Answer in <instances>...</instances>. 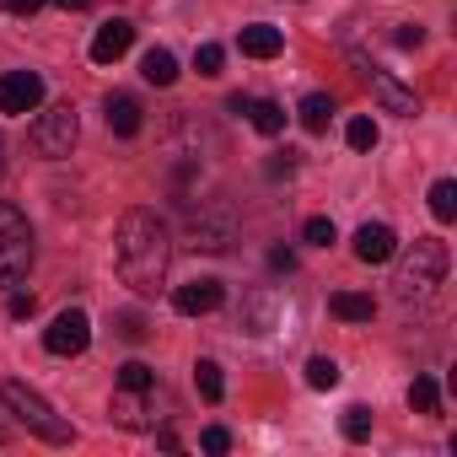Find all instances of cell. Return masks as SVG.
<instances>
[{
	"label": "cell",
	"instance_id": "1",
	"mask_svg": "<svg viewBox=\"0 0 457 457\" xmlns=\"http://www.w3.org/2000/svg\"><path fill=\"white\" fill-rule=\"evenodd\" d=\"M113 253H119V275L129 291L151 296L162 291L167 280V264H172V232H167V220L156 210H124L119 215V232H113Z\"/></svg>",
	"mask_w": 457,
	"mask_h": 457
},
{
	"label": "cell",
	"instance_id": "2",
	"mask_svg": "<svg viewBox=\"0 0 457 457\" xmlns=\"http://www.w3.org/2000/svg\"><path fill=\"white\" fill-rule=\"evenodd\" d=\"M446 243H436V237H414V248L398 259V275H393V291H398V302L403 307H425L430 296H436V286L446 280Z\"/></svg>",
	"mask_w": 457,
	"mask_h": 457
},
{
	"label": "cell",
	"instance_id": "3",
	"mask_svg": "<svg viewBox=\"0 0 457 457\" xmlns=\"http://www.w3.org/2000/svg\"><path fill=\"white\" fill-rule=\"evenodd\" d=\"M0 403L17 414V425H28V430H33L38 441H49V446H71V441H76L71 420H60L54 403H49L38 387H28V382H0Z\"/></svg>",
	"mask_w": 457,
	"mask_h": 457
},
{
	"label": "cell",
	"instance_id": "4",
	"mask_svg": "<svg viewBox=\"0 0 457 457\" xmlns=\"http://www.w3.org/2000/svg\"><path fill=\"white\" fill-rule=\"evenodd\" d=\"M33 264V226L17 204L0 199V286H17Z\"/></svg>",
	"mask_w": 457,
	"mask_h": 457
},
{
	"label": "cell",
	"instance_id": "5",
	"mask_svg": "<svg viewBox=\"0 0 457 457\" xmlns=\"http://www.w3.org/2000/svg\"><path fill=\"white\" fill-rule=\"evenodd\" d=\"M76 135H81V124H76V108H71V103H54V108H44V113L33 119V145H38V156H49V162L71 156Z\"/></svg>",
	"mask_w": 457,
	"mask_h": 457
},
{
	"label": "cell",
	"instance_id": "6",
	"mask_svg": "<svg viewBox=\"0 0 457 457\" xmlns=\"http://www.w3.org/2000/svg\"><path fill=\"white\" fill-rule=\"evenodd\" d=\"M350 65H355V76L371 87V97H377L387 113H398V119H414V113H420V97H414L403 81H393L382 65H371V60H366V54H355V49H350Z\"/></svg>",
	"mask_w": 457,
	"mask_h": 457
},
{
	"label": "cell",
	"instance_id": "7",
	"mask_svg": "<svg viewBox=\"0 0 457 457\" xmlns=\"http://www.w3.org/2000/svg\"><path fill=\"white\" fill-rule=\"evenodd\" d=\"M92 345V318L81 312V307H65L49 328H44V350L49 355H81Z\"/></svg>",
	"mask_w": 457,
	"mask_h": 457
},
{
	"label": "cell",
	"instance_id": "8",
	"mask_svg": "<svg viewBox=\"0 0 457 457\" xmlns=\"http://www.w3.org/2000/svg\"><path fill=\"white\" fill-rule=\"evenodd\" d=\"M38 103H44V76L38 71H6L0 76V113L22 119V113H38Z\"/></svg>",
	"mask_w": 457,
	"mask_h": 457
},
{
	"label": "cell",
	"instance_id": "9",
	"mask_svg": "<svg viewBox=\"0 0 457 457\" xmlns=\"http://www.w3.org/2000/svg\"><path fill=\"white\" fill-rule=\"evenodd\" d=\"M393 253H398L393 226H382V220H366L361 232H355V259H361V264H387Z\"/></svg>",
	"mask_w": 457,
	"mask_h": 457
},
{
	"label": "cell",
	"instance_id": "10",
	"mask_svg": "<svg viewBox=\"0 0 457 457\" xmlns=\"http://www.w3.org/2000/svg\"><path fill=\"white\" fill-rule=\"evenodd\" d=\"M129 44H135V22L113 17V22L97 28V38H92V60H97V65H113V60L129 54Z\"/></svg>",
	"mask_w": 457,
	"mask_h": 457
},
{
	"label": "cell",
	"instance_id": "11",
	"mask_svg": "<svg viewBox=\"0 0 457 457\" xmlns=\"http://www.w3.org/2000/svg\"><path fill=\"white\" fill-rule=\"evenodd\" d=\"M220 280H188V286H178L172 291V307L183 312V318H204V312H215L220 307Z\"/></svg>",
	"mask_w": 457,
	"mask_h": 457
},
{
	"label": "cell",
	"instance_id": "12",
	"mask_svg": "<svg viewBox=\"0 0 457 457\" xmlns=\"http://www.w3.org/2000/svg\"><path fill=\"white\" fill-rule=\"evenodd\" d=\"M151 393H156V387H119V393H113V420H119L124 430H145V425H151Z\"/></svg>",
	"mask_w": 457,
	"mask_h": 457
},
{
	"label": "cell",
	"instance_id": "13",
	"mask_svg": "<svg viewBox=\"0 0 457 457\" xmlns=\"http://www.w3.org/2000/svg\"><path fill=\"white\" fill-rule=\"evenodd\" d=\"M237 44H243V54H248V60H275V54L286 49V33H280V28H270V22H253V28H243V38H237Z\"/></svg>",
	"mask_w": 457,
	"mask_h": 457
},
{
	"label": "cell",
	"instance_id": "14",
	"mask_svg": "<svg viewBox=\"0 0 457 457\" xmlns=\"http://www.w3.org/2000/svg\"><path fill=\"white\" fill-rule=\"evenodd\" d=\"M103 113H108V129H113V135H140V103H135L129 92H108Z\"/></svg>",
	"mask_w": 457,
	"mask_h": 457
},
{
	"label": "cell",
	"instance_id": "15",
	"mask_svg": "<svg viewBox=\"0 0 457 457\" xmlns=\"http://www.w3.org/2000/svg\"><path fill=\"white\" fill-rule=\"evenodd\" d=\"M328 312H334V318H345V323H371L377 302H371L366 291H334V296H328Z\"/></svg>",
	"mask_w": 457,
	"mask_h": 457
},
{
	"label": "cell",
	"instance_id": "16",
	"mask_svg": "<svg viewBox=\"0 0 457 457\" xmlns=\"http://www.w3.org/2000/svg\"><path fill=\"white\" fill-rule=\"evenodd\" d=\"M248 119H253V129L259 135H280L286 129V108L280 103H270V97H248V108H243Z\"/></svg>",
	"mask_w": 457,
	"mask_h": 457
},
{
	"label": "cell",
	"instance_id": "17",
	"mask_svg": "<svg viewBox=\"0 0 457 457\" xmlns=\"http://www.w3.org/2000/svg\"><path fill=\"white\" fill-rule=\"evenodd\" d=\"M140 76H145L151 87H172V81H178V60H172L167 49H151V54L140 60Z\"/></svg>",
	"mask_w": 457,
	"mask_h": 457
},
{
	"label": "cell",
	"instance_id": "18",
	"mask_svg": "<svg viewBox=\"0 0 457 457\" xmlns=\"http://www.w3.org/2000/svg\"><path fill=\"white\" fill-rule=\"evenodd\" d=\"M328 119H334V97H323V92L302 97V129H307V135H323Z\"/></svg>",
	"mask_w": 457,
	"mask_h": 457
},
{
	"label": "cell",
	"instance_id": "19",
	"mask_svg": "<svg viewBox=\"0 0 457 457\" xmlns=\"http://www.w3.org/2000/svg\"><path fill=\"white\" fill-rule=\"evenodd\" d=\"M194 387H199V398H204V403H220V393H226L220 366H215V361H199V366H194Z\"/></svg>",
	"mask_w": 457,
	"mask_h": 457
},
{
	"label": "cell",
	"instance_id": "20",
	"mask_svg": "<svg viewBox=\"0 0 457 457\" xmlns=\"http://www.w3.org/2000/svg\"><path fill=\"white\" fill-rule=\"evenodd\" d=\"M430 215H436V220H452V215H457V183H452V178L430 183Z\"/></svg>",
	"mask_w": 457,
	"mask_h": 457
},
{
	"label": "cell",
	"instance_id": "21",
	"mask_svg": "<svg viewBox=\"0 0 457 457\" xmlns=\"http://www.w3.org/2000/svg\"><path fill=\"white\" fill-rule=\"evenodd\" d=\"M436 403H441V387H436L430 377H414V382H409V409H414V414H436Z\"/></svg>",
	"mask_w": 457,
	"mask_h": 457
},
{
	"label": "cell",
	"instance_id": "22",
	"mask_svg": "<svg viewBox=\"0 0 457 457\" xmlns=\"http://www.w3.org/2000/svg\"><path fill=\"white\" fill-rule=\"evenodd\" d=\"M307 387H318V393L339 387V366H334L328 355H312V361H307Z\"/></svg>",
	"mask_w": 457,
	"mask_h": 457
},
{
	"label": "cell",
	"instance_id": "23",
	"mask_svg": "<svg viewBox=\"0 0 457 457\" xmlns=\"http://www.w3.org/2000/svg\"><path fill=\"white\" fill-rule=\"evenodd\" d=\"M339 430H345L350 441H366V436H371V409H366V403H350L345 420H339Z\"/></svg>",
	"mask_w": 457,
	"mask_h": 457
},
{
	"label": "cell",
	"instance_id": "24",
	"mask_svg": "<svg viewBox=\"0 0 457 457\" xmlns=\"http://www.w3.org/2000/svg\"><path fill=\"white\" fill-rule=\"evenodd\" d=\"M345 140H350V151H371L377 145V124L371 119H350L345 124Z\"/></svg>",
	"mask_w": 457,
	"mask_h": 457
},
{
	"label": "cell",
	"instance_id": "25",
	"mask_svg": "<svg viewBox=\"0 0 457 457\" xmlns=\"http://www.w3.org/2000/svg\"><path fill=\"white\" fill-rule=\"evenodd\" d=\"M302 237H307L312 248H328V243H334L339 232H334V220H328V215H312V220L302 226Z\"/></svg>",
	"mask_w": 457,
	"mask_h": 457
},
{
	"label": "cell",
	"instance_id": "26",
	"mask_svg": "<svg viewBox=\"0 0 457 457\" xmlns=\"http://www.w3.org/2000/svg\"><path fill=\"white\" fill-rule=\"evenodd\" d=\"M220 65H226V49H220V44H199L194 71H199V76H220Z\"/></svg>",
	"mask_w": 457,
	"mask_h": 457
},
{
	"label": "cell",
	"instance_id": "27",
	"mask_svg": "<svg viewBox=\"0 0 457 457\" xmlns=\"http://www.w3.org/2000/svg\"><path fill=\"white\" fill-rule=\"evenodd\" d=\"M119 387H156V377H151L145 361H124L119 366Z\"/></svg>",
	"mask_w": 457,
	"mask_h": 457
},
{
	"label": "cell",
	"instance_id": "28",
	"mask_svg": "<svg viewBox=\"0 0 457 457\" xmlns=\"http://www.w3.org/2000/svg\"><path fill=\"white\" fill-rule=\"evenodd\" d=\"M6 307H12V318H33V312H38V296H33V291H12Z\"/></svg>",
	"mask_w": 457,
	"mask_h": 457
},
{
	"label": "cell",
	"instance_id": "29",
	"mask_svg": "<svg viewBox=\"0 0 457 457\" xmlns=\"http://www.w3.org/2000/svg\"><path fill=\"white\" fill-rule=\"evenodd\" d=\"M199 446H204V452H226V446H232V436H226L220 425H210V430L199 436Z\"/></svg>",
	"mask_w": 457,
	"mask_h": 457
},
{
	"label": "cell",
	"instance_id": "30",
	"mask_svg": "<svg viewBox=\"0 0 457 457\" xmlns=\"http://www.w3.org/2000/svg\"><path fill=\"white\" fill-rule=\"evenodd\" d=\"M420 44H425V28L403 22V28H398V49H420Z\"/></svg>",
	"mask_w": 457,
	"mask_h": 457
},
{
	"label": "cell",
	"instance_id": "31",
	"mask_svg": "<svg viewBox=\"0 0 457 457\" xmlns=\"http://www.w3.org/2000/svg\"><path fill=\"white\" fill-rule=\"evenodd\" d=\"M44 6V0H0V12H12V17H33Z\"/></svg>",
	"mask_w": 457,
	"mask_h": 457
},
{
	"label": "cell",
	"instance_id": "32",
	"mask_svg": "<svg viewBox=\"0 0 457 457\" xmlns=\"http://www.w3.org/2000/svg\"><path fill=\"white\" fill-rule=\"evenodd\" d=\"M119 334H124V339H140V334H145V323H140L135 312H124V318H119Z\"/></svg>",
	"mask_w": 457,
	"mask_h": 457
},
{
	"label": "cell",
	"instance_id": "33",
	"mask_svg": "<svg viewBox=\"0 0 457 457\" xmlns=\"http://www.w3.org/2000/svg\"><path fill=\"white\" fill-rule=\"evenodd\" d=\"M270 264H275V270H296V253H291V248H275Z\"/></svg>",
	"mask_w": 457,
	"mask_h": 457
},
{
	"label": "cell",
	"instance_id": "34",
	"mask_svg": "<svg viewBox=\"0 0 457 457\" xmlns=\"http://www.w3.org/2000/svg\"><path fill=\"white\" fill-rule=\"evenodd\" d=\"M54 6H65V12H87L92 0H54Z\"/></svg>",
	"mask_w": 457,
	"mask_h": 457
},
{
	"label": "cell",
	"instance_id": "35",
	"mask_svg": "<svg viewBox=\"0 0 457 457\" xmlns=\"http://www.w3.org/2000/svg\"><path fill=\"white\" fill-rule=\"evenodd\" d=\"M0 167H6V140H0Z\"/></svg>",
	"mask_w": 457,
	"mask_h": 457
}]
</instances>
